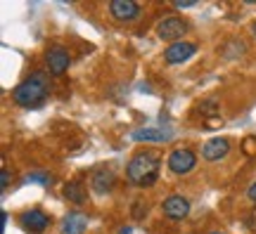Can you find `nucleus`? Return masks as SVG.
Masks as SVG:
<instances>
[{
  "label": "nucleus",
  "mask_w": 256,
  "mask_h": 234,
  "mask_svg": "<svg viewBox=\"0 0 256 234\" xmlns=\"http://www.w3.org/2000/svg\"><path fill=\"white\" fill-rule=\"evenodd\" d=\"M48 92H50L48 76L43 71H34L26 81H22L17 88L12 90V99L24 109H36L48 99Z\"/></svg>",
  "instance_id": "1"
},
{
  "label": "nucleus",
  "mask_w": 256,
  "mask_h": 234,
  "mask_svg": "<svg viewBox=\"0 0 256 234\" xmlns=\"http://www.w3.org/2000/svg\"><path fill=\"white\" fill-rule=\"evenodd\" d=\"M159 168H162V161H159L156 154L140 152L130 159V163H128V168H126V175L136 187H150L159 178Z\"/></svg>",
  "instance_id": "2"
},
{
  "label": "nucleus",
  "mask_w": 256,
  "mask_h": 234,
  "mask_svg": "<svg viewBox=\"0 0 256 234\" xmlns=\"http://www.w3.org/2000/svg\"><path fill=\"white\" fill-rule=\"evenodd\" d=\"M168 171L174 173V175H188V173L197 166V156L192 149H174V152L168 154Z\"/></svg>",
  "instance_id": "3"
},
{
  "label": "nucleus",
  "mask_w": 256,
  "mask_h": 234,
  "mask_svg": "<svg viewBox=\"0 0 256 234\" xmlns=\"http://www.w3.org/2000/svg\"><path fill=\"white\" fill-rule=\"evenodd\" d=\"M19 225L24 227V232L28 234H43L50 227V218L40 211V208H28L19 216Z\"/></svg>",
  "instance_id": "4"
},
{
  "label": "nucleus",
  "mask_w": 256,
  "mask_h": 234,
  "mask_svg": "<svg viewBox=\"0 0 256 234\" xmlns=\"http://www.w3.org/2000/svg\"><path fill=\"white\" fill-rule=\"evenodd\" d=\"M185 31H188V24L180 17H176V14H168V17H164L156 24V36L162 38V40L178 43V38H183Z\"/></svg>",
  "instance_id": "5"
},
{
  "label": "nucleus",
  "mask_w": 256,
  "mask_h": 234,
  "mask_svg": "<svg viewBox=\"0 0 256 234\" xmlns=\"http://www.w3.org/2000/svg\"><path fill=\"white\" fill-rule=\"evenodd\" d=\"M197 52V45L194 43H188V40H178L174 45H168L164 50V62L166 64H183L188 62L190 57H194Z\"/></svg>",
  "instance_id": "6"
},
{
  "label": "nucleus",
  "mask_w": 256,
  "mask_h": 234,
  "mask_svg": "<svg viewBox=\"0 0 256 234\" xmlns=\"http://www.w3.org/2000/svg\"><path fill=\"white\" fill-rule=\"evenodd\" d=\"M46 64H48V69L55 73V76H62V73L72 66V54L66 52L64 47L55 45V47H50V50H48Z\"/></svg>",
  "instance_id": "7"
},
{
  "label": "nucleus",
  "mask_w": 256,
  "mask_h": 234,
  "mask_svg": "<svg viewBox=\"0 0 256 234\" xmlns=\"http://www.w3.org/2000/svg\"><path fill=\"white\" fill-rule=\"evenodd\" d=\"M228 152H230V142L223 140V137H211V140L202 144V156L206 161H220V159L228 156Z\"/></svg>",
  "instance_id": "8"
},
{
  "label": "nucleus",
  "mask_w": 256,
  "mask_h": 234,
  "mask_svg": "<svg viewBox=\"0 0 256 234\" xmlns=\"http://www.w3.org/2000/svg\"><path fill=\"white\" fill-rule=\"evenodd\" d=\"M162 211H164V216L171 218V220H183V218L190 216V201L183 197H178V194H174V197H168L164 201Z\"/></svg>",
  "instance_id": "9"
},
{
  "label": "nucleus",
  "mask_w": 256,
  "mask_h": 234,
  "mask_svg": "<svg viewBox=\"0 0 256 234\" xmlns=\"http://www.w3.org/2000/svg\"><path fill=\"white\" fill-rule=\"evenodd\" d=\"M110 12L116 21H136L140 17V7L133 0H114L110 5Z\"/></svg>",
  "instance_id": "10"
},
{
  "label": "nucleus",
  "mask_w": 256,
  "mask_h": 234,
  "mask_svg": "<svg viewBox=\"0 0 256 234\" xmlns=\"http://www.w3.org/2000/svg\"><path fill=\"white\" fill-rule=\"evenodd\" d=\"M114 182H116V175L112 168H98L90 178V187L95 194H110L114 189Z\"/></svg>",
  "instance_id": "11"
},
{
  "label": "nucleus",
  "mask_w": 256,
  "mask_h": 234,
  "mask_svg": "<svg viewBox=\"0 0 256 234\" xmlns=\"http://www.w3.org/2000/svg\"><path fill=\"white\" fill-rule=\"evenodd\" d=\"M86 230H88V216H83L78 211H72L62 218L60 234H83Z\"/></svg>",
  "instance_id": "12"
},
{
  "label": "nucleus",
  "mask_w": 256,
  "mask_h": 234,
  "mask_svg": "<svg viewBox=\"0 0 256 234\" xmlns=\"http://www.w3.org/2000/svg\"><path fill=\"white\" fill-rule=\"evenodd\" d=\"M174 133L162 130V128H140L133 133V140H147V142H168Z\"/></svg>",
  "instance_id": "13"
},
{
  "label": "nucleus",
  "mask_w": 256,
  "mask_h": 234,
  "mask_svg": "<svg viewBox=\"0 0 256 234\" xmlns=\"http://www.w3.org/2000/svg\"><path fill=\"white\" fill-rule=\"evenodd\" d=\"M64 197L69 199L72 204L81 206L83 201H86V189H83V185H78V182H69V185L64 187Z\"/></svg>",
  "instance_id": "14"
},
{
  "label": "nucleus",
  "mask_w": 256,
  "mask_h": 234,
  "mask_svg": "<svg viewBox=\"0 0 256 234\" xmlns=\"http://www.w3.org/2000/svg\"><path fill=\"white\" fill-rule=\"evenodd\" d=\"M24 182H38V185H52V175L46 171H34V173H28L26 178H24Z\"/></svg>",
  "instance_id": "15"
},
{
  "label": "nucleus",
  "mask_w": 256,
  "mask_h": 234,
  "mask_svg": "<svg viewBox=\"0 0 256 234\" xmlns=\"http://www.w3.org/2000/svg\"><path fill=\"white\" fill-rule=\"evenodd\" d=\"M0 189H2V192H8L10 189V171L8 168L0 171Z\"/></svg>",
  "instance_id": "16"
},
{
  "label": "nucleus",
  "mask_w": 256,
  "mask_h": 234,
  "mask_svg": "<svg viewBox=\"0 0 256 234\" xmlns=\"http://www.w3.org/2000/svg\"><path fill=\"white\" fill-rule=\"evenodd\" d=\"M247 197L252 199V201H254L256 204V182H252V185H249V189H247Z\"/></svg>",
  "instance_id": "17"
},
{
  "label": "nucleus",
  "mask_w": 256,
  "mask_h": 234,
  "mask_svg": "<svg viewBox=\"0 0 256 234\" xmlns=\"http://www.w3.org/2000/svg\"><path fill=\"white\" fill-rule=\"evenodd\" d=\"M119 234H133V227H121Z\"/></svg>",
  "instance_id": "18"
},
{
  "label": "nucleus",
  "mask_w": 256,
  "mask_h": 234,
  "mask_svg": "<svg viewBox=\"0 0 256 234\" xmlns=\"http://www.w3.org/2000/svg\"><path fill=\"white\" fill-rule=\"evenodd\" d=\"M252 31H254V36H256V21H254V24H252Z\"/></svg>",
  "instance_id": "19"
},
{
  "label": "nucleus",
  "mask_w": 256,
  "mask_h": 234,
  "mask_svg": "<svg viewBox=\"0 0 256 234\" xmlns=\"http://www.w3.org/2000/svg\"><path fill=\"white\" fill-rule=\"evenodd\" d=\"M211 234H223V232H211Z\"/></svg>",
  "instance_id": "20"
}]
</instances>
